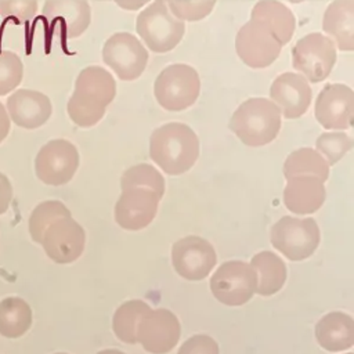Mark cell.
<instances>
[{"instance_id": "obj_13", "label": "cell", "mask_w": 354, "mask_h": 354, "mask_svg": "<svg viewBox=\"0 0 354 354\" xmlns=\"http://www.w3.org/2000/svg\"><path fill=\"white\" fill-rule=\"evenodd\" d=\"M235 50L246 66L263 69L278 59L282 46L263 25L250 19L238 30Z\"/></svg>"}, {"instance_id": "obj_6", "label": "cell", "mask_w": 354, "mask_h": 354, "mask_svg": "<svg viewBox=\"0 0 354 354\" xmlns=\"http://www.w3.org/2000/svg\"><path fill=\"white\" fill-rule=\"evenodd\" d=\"M336 58L337 50L333 41L319 32L303 36L292 48V66L308 83L325 80L330 75Z\"/></svg>"}, {"instance_id": "obj_25", "label": "cell", "mask_w": 354, "mask_h": 354, "mask_svg": "<svg viewBox=\"0 0 354 354\" xmlns=\"http://www.w3.org/2000/svg\"><path fill=\"white\" fill-rule=\"evenodd\" d=\"M32 325L30 306L21 297H6L0 301V335L7 339L21 337Z\"/></svg>"}, {"instance_id": "obj_12", "label": "cell", "mask_w": 354, "mask_h": 354, "mask_svg": "<svg viewBox=\"0 0 354 354\" xmlns=\"http://www.w3.org/2000/svg\"><path fill=\"white\" fill-rule=\"evenodd\" d=\"M317 122L326 130H347L354 119V91L343 83H328L314 104Z\"/></svg>"}, {"instance_id": "obj_7", "label": "cell", "mask_w": 354, "mask_h": 354, "mask_svg": "<svg viewBox=\"0 0 354 354\" xmlns=\"http://www.w3.org/2000/svg\"><path fill=\"white\" fill-rule=\"evenodd\" d=\"M271 243L289 260H304L319 245L318 224L313 217L283 216L271 228Z\"/></svg>"}, {"instance_id": "obj_1", "label": "cell", "mask_w": 354, "mask_h": 354, "mask_svg": "<svg viewBox=\"0 0 354 354\" xmlns=\"http://www.w3.org/2000/svg\"><path fill=\"white\" fill-rule=\"evenodd\" d=\"M116 95V82L102 66L82 69L75 80V88L68 100L66 111L79 127H91L105 115L106 106Z\"/></svg>"}, {"instance_id": "obj_3", "label": "cell", "mask_w": 354, "mask_h": 354, "mask_svg": "<svg viewBox=\"0 0 354 354\" xmlns=\"http://www.w3.org/2000/svg\"><path fill=\"white\" fill-rule=\"evenodd\" d=\"M281 112L267 98L243 101L230 119V130L248 147H263L274 141L281 130Z\"/></svg>"}, {"instance_id": "obj_26", "label": "cell", "mask_w": 354, "mask_h": 354, "mask_svg": "<svg viewBox=\"0 0 354 354\" xmlns=\"http://www.w3.org/2000/svg\"><path fill=\"white\" fill-rule=\"evenodd\" d=\"M285 178L310 176L325 181L329 176V165L325 158L311 148H300L288 155L283 163Z\"/></svg>"}, {"instance_id": "obj_39", "label": "cell", "mask_w": 354, "mask_h": 354, "mask_svg": "<svg viewBox=\"0 0 354 354\" xmlns=\"http://www.w3.org/2000/svg\"><path fill=\"white\" fill-rule=\"evenodd\" d=\"M347 354H353V353H347Z\"/></svg>"}, {"instance_id": "obj_10", "label": "cell", "mask_w": 354, "mask_h": 354, "mask_svg": "<svg viewBox=\"0 0 354 354\" xmlns=\"http://www.w3.org/2000/svg\"><path fill=\"white\" fill-rule=\"evenodd\" d=\"M43 17L48 25L46 36V54H48L54 29L59 26L61 44L66 51L65 40L79 37L88 28L91 11L84 0H47L43 6Z\"/></svg>"}, {"instance_id": "obj_23", "label": "cell", "mask_w": 354, "mask_h": 354, "mask_svg": "<svg viewBox=\"0 0 354 354\" xmlns=\"http://www.w3.org/2000/svg\"><path fill=\"white\" fill-rule=\"evenodd\" d=\"M315 339L326 351H343L354 344V319L344 313L333 311L315 325Z\"/></svg>"}, {"instance_id": "obj_16", "label": "cell", "mask_w": 354, "mask_h": 354, "mask_svg": "<svg viewBox=\"0 0 354 354\" xmlns=\"http://www.w3.org/2000/svg\"><path fill=\"white\" fill-rule=\"evenodd\" d=\"M84 243V230L71 216L61 217L51 223L41 239L46 254L58 264L75 261L83 253Z\"/></svg>"}, {"instance_id": "obj_22", "label": "cell", "mask_w": 354, "mask_h": 354, "mask_svg": "<svg viewBox=\"0 0 354 354\" xmlns=\"http://www.w3.org/2000/svg\"><path fill=\"white\" fill-rule=\"evenodd\" d=\"M250 19L263 25L283 47L296 29V18L292 10L278 0H260L250 12Z\"/></svg>"}, {"instance_id": "obj_9", "label": "cell", "mask_w": 354, "mask_h": 354, "mask_svg": "<svg viewBox=\"0 0 354 354\" xmlns=\"http://www.w3.org/2000/svg\"><path fill=\"white\" fill-rule=\"evenodd\" d=\"M257 289L256 270L243 261L223 263L210 278L213 296L225 306H242Z\"/></svg>"}, {"instance_id": "obj_17", "label": "cell", "mask_w": 354, "mask_h": 354, "mask_svg": "<svg viewBox=\"0 0 354 354\" xmlns=\"http://www.w3.org/2000/svg\"><path fill=\"white\" fill-rule=\"evenodd\" d=\"M270 100L278 106L281 116L297 119L307 112L313 90L308 80L300 73L283 72L271 83Z\"/></svg>"}, {"instance_id": "obj_30", "label": "cell", "mask_w": 354, "mask_h": 354, "mask_svg": "<svg viewBox=\"0 0 354 354\" xmlns=\"http://www.w3.org/2000/svg\"><path fill=\"white\" fill-rule=\"evenodd\" d=\"M315 148L330 166L337 163L353 148V138L343 131L322 133L315 141Z\"/></svg>"}, {"instance_id": "obj_31", "label": "cell", "mask_w": 354, "mask_h": 354, "mask_svg": "<svg viewBox=\"0 0 354 354\" xmlns=\"http://www.w3.org/2000/svg\"><path fill=\"white\" fill-rule=\"evenodd\" d=\"M24 64L21 58L10 51H0V97L12 93L22 82Z\"/></svg>"}, {"instance_id": "obj_20", "label": "cell", "mask_w": 354, "mask_h": 354, "mask_svg": "<svg viewBox=\"0 0 354 354\" xmlns=\"http://www.w3.org/2000/svg\"><path fill=\"white\" fill-rule=\"evenodd\" d=\"M325 196L324 181L310 176L288 178L283 189V203L295 214H311L317 212L322 206Z\"/></svg>"}, {"instance_id": "obj_28", "label": "cell", "mask_w": 354, "mask_h": 354, "mask_svg": "<svg viewBox=\"0 0 354 354\" xmlns=\"http://www.w3.org/2000/svg\"><path fill=\"white\" fill-rule=\"evenodd\" d=\"M71 216V212L59 201H44L39 203L29 217V234L32 239L41 243L43 234L51 223L61 217Z\"/></svg>"}, {"instance_id": "obj_2", "label": "cell", "mask_w": 354, "mask_h": 354, "mask_svg": "<svg viewBox=\"0 0 354 354\" xmlns=\"http://www.w3.org/2000/svg\"><path fill=\"white\" fill-rule=\"evenodd\" d=\"M149 156L166 174H183L199 156V138L188 124L166 123L152 131Z\"/></svg>"}, {"instance_id": "obj_18", "label": "cell", "mask_w": 354, "mask_h": 354, "mask_svg": "<svg viewBox=\"0 0 354 354\" xmlns=\"http://www.w3.org/2000/svg\"><path fill=\"white\" fill-rule=\"evenodd\" d=\"M159 201L160 196L149 188L123 189L115 205V220L124 230H142L155 218Z\"/></svg>"}, {"instance_id": "obj_24", "label": "cell", "mask_w": 354, "mask_h": 354, "mask_svg": "<svg viewBox=\"0 0 354 354\" xmlns=\"http://www.w3.org/2000/svg\"><path fill=\"white\" fill-rule=\"evenodd\" d=\"M250 266L257 272V289L261 296H271L277 293L286 281V266L283 260L274 252L264 250L254 254Z\"/></svg>"}, {"instance_id": "obj_5", "label": "cell", "mask_w": 354, "mask_h": 354, "mask_svg": "<svg viewBox=\"0 0 354 354\" xmlns=\"http://www.w3.org/2000/svg\"><path fill=\"white\" fill-rule=\"evenodd\" d=\"M201 93L198 72L187 64H171L153 82L156 102L166 111L180 112L192 106Z\"/></svg>"}, {"instance_id": "obj_4", "label": "cell", "mask_w": 354, "mask_h": 354, "mask_svg": "<svg viewBox=\"0 0 354 354\" xmlns=\"http://www.w3.org/2000/svg\"><path fill=\"white\" fill-rule=\"evenodd\" d=\"M136 30L151 51L167 53L181 41L185 24L170 12L166 1L156 0L140 11Z\"/></svg>"}, {"instance_id": "obj_29", "label": "cell", "mask_w": 354, "mask_h": 354, "mask_svg": "<svg viewBox=\"0 0 354 354\" xmlns=\"http://www.w3.org/2000/svg\"><path fill=\"white\" fill-rule=\"evenodd\" d=\"M122 189L127 188H149L155 191L160 198L165 194V180L163 176L151 165L140 163L129 167L120 178Z\"/></svg>"}, {"instance_id": "obj_33", "label": "cell", "mask_w": 354, "mask_h": 354, "mask_svg": "<svg viewBox=\"0 0 354 354\" xmlns=\"http://www.w3.org/2000/svg\"><path fill=\"white\" fill-rule=\"evenodd\" d=\"M37 10L36 0H0V15L1 18L6 15H12L21 21V24H26L30 18L35 17Z\"/></svg>"}, {"instance_id": "obj_37", "label": "cell", "mask_w": 354, "mask_h": 354, "mask_svg": "<svg viewBox=\"0 0 354 354\" xmlns=\"http://www.w3.org/2000/svg\"><path fill=\"white\" fill-rule=\"evenodd\" d=\"M97 354H124L119 350H112V348H108V350H102V351H98Z\"/></svg>"}, {"instance_id": "obj_27", "label": "cell", "mask_w": 354, "mask_h": 354, "mask_svg": "<svg viewBox=\"0 0 354 354\" xmlns=\"http://www.w3.org/2000/svg\"><path fill=\"white\" fill-rule=\"evenodd\" d=\"M151 310L149 304L142 300H127L118 307L113 314L112 328L116 337L127 344L137 343L136 332L142 315Z\"/></svg>"}, {"instance_id": "obj_35", "label": "cell", "mask_w": 354, "mask_h": 354, "mask_svg": "<svg viewBox=\"0 0 354 354\" xmlns=\"http://www.w3.org/2000/svg\"><path fill=\"white\" fill-rule=\"evenodd\" d=\"M12 201V187L10 180L0 173V214L6 213Z\"/></svg>"}, {"instance_id": "obj_32", "label": "cell", "mask_w": 354, "mask_h": 354, "mask_svg": "<svg viewBox=\"0 0 354 354\" xmlns=\"http://www.w3.org/2000/svg\"><path fill=\"white\" fill-rule=\"evenodd\" d=\"M166 4L176 18L184 22H194L207 17L213 11L216 0H167Z\"/></svg>"}, {"instance_id": "obj_14", "label": "cell", "mask_w": 354, "mask_h": 354, "mask_svg": "<svg viewBox=\"0 0 354 354\" xmlns=\"http://www.w3.org/2000/svg\"><path fill=\"white\" fill-rule=\"evenodd\" d=\"M181 335V326L177 317L166 310H149L141 317L136 337L137 342L152 354H166L171 351Z\"/></svg>"}, {"instance_id": "obj_8", "label": "cell", "mask_w": 354, "mask_h": 354, "mask_svg": "<svg viewBox=\"0 0 354 354\" xmlns=\"http://www.w3.org/2000/svg\"><path fill=\"white\" fill-rule=\"evenodd\" d=\"M148 50L134 35L118 32L102 47V61L123 82L138 79L148 64Z\"/></svg>"}, {"instance_id": "obj_21", "label": "cell", "mask_w": 354, "mask_h": 354, "mask_svg": "<svg viewBox=\"0 0 354 354\" xmlns=\"http://www.w3.org/2000/svg\"><path fill=\"white\" fill-rule=\"evenodd\" d=\"M322 30L328 36L336 50H354V1L335 0L332 1L322 18Z\"/></svg>"}, {"instance_id": "obj_15", "label": "cell", "mask_w": 354, "mask_h": 354, "mask_svg": "<svg viewBox=\"0 0 354 354\" xmlns=\"http://www.w3.org/2000/svg\"><path fill=\"white\" fill-rule=\"evenodd\" d=\"M217 256L206 239L189 235L173 243L171 263L176 272L188 281L206 278L216 266Z\"/></svg>"}, {"instance_id": "obj_19", "label": "cell", "mask_w": 354, "mask_h": 354, "mask_svg": "<svg viewBox=\"0 0 354 354\" xmlns=\"http://www.w3.org/2000/svg\"><path fill=\"white\" fill-rule=\"evenodd\" d=\"M6 109L12 123L28 130L43 126L53 113L50 98L32 88H15L7 98Z\"/></svg>"}, {"instance_id": "obj_36", "label": "cell", "mask_w": 354, "mask_h": 354, "mask_svg": "<svg viewBox=\"0 0 354 354\" xmlns=\"http://www.w3.org/2000/svg\"><path fill=\"white\" fill-rule=\"evenodd\" d=\"M10 127H11V120H10V116L7 113L6 105L3 102H0V144L8 136Z\"/></svg>"}, {"instance_id": "obj_11", "label": "cell", "mask_w": 354, "mask_h": 354, "mask_svg": "<svg viewBox=\"0 0 354 354\" xmlns=\"http://www.w3.org/2000/svg\"><path fill=\"white\" fill-rule=\"evenodd\" d=\"M79 167L76 147L64 138L46 142L35 159V171L47 185H64L75 176Z\"/></svg>"}, {"instance_id": "obj_38", "label": "cell", "mask_w": 354, "mask_h": 354, "mask_svg": "<svg viewBox=\"0 0 354 354\" xmlns=\"http://www.w3.org/2000/svg\"><path fill=\"white\" fill-rule=\"evenodd\" d=\"M55 354H66V353H55Z\"/></svg>"}, {"instance_id": "obj_34", "label": "cell", "mask_w": 354, "mask_h": 354, "mask_svg": "<svg viewBox=\"0 0 354 354\" xmlns=\"http://www.w3.org/2000/svg\"><path fill=\"white\" fill-rule=\"evenodd\" d=\"M177 354H220L216 340L207 335H194L180 347Z\"/></svg>"}]
</instances>
